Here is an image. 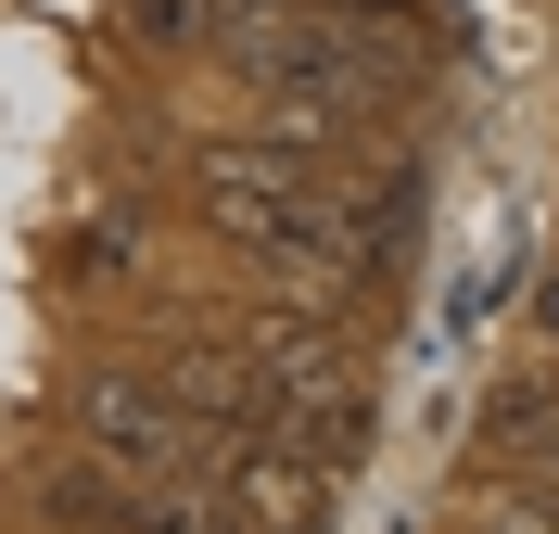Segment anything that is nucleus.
I'll use <instances>...</instances> for the list:
<instances>
[{"label":"nucleus","instance_id":"20e7f679","mask_svg":"<svg viewBox=\"0 0 559 534\" xmlns=\"http://www.w3.org/2000/svg\"><path fill=\"white\" fill-rule=\"evenodd\" d=\"M216 497L242 534H318L331 522V459H306L293 432H242V446H216Z\"/></svg>","mask_w":559,"mask_h":534},{"label":"nucleus","instance_id":"7ed1b4c3","mask_svg":"<svg viewBox=\"0 0 559 534\" xmlns=\"http://www.w3.org/2000/svg\"><path fill=\"white\" fill-rule=\"evenodd\" d=\"M76 432H90V459L128 471V484H216V446L166 394V369H90V382H76Z\"/></svg>","mask_w":559,"mask_h":534},{"label":"nucleus","instance_id":"f03ea898","mask_svg":"<svg viewBox=\"0 0 559 534\" xmlns=\"http://www.w3.org/2000/svg\"><path fill=\"white\" fill-rule=\"evenodd\" d=\"M242 382H254V420L293 432L306 459L344 471L356 446H369V369H356V344H344L331 319H254Z\"/></svg>","mask_w":559,"mask_h":534},{"label":"nucleus","instance_id":"f257e3e1","mask_svg":"<svg viewBox=\"0 0 559 534\" xmlns=\"http://www.w3.org/2000/svg\"><path fill=\"white\" fill-rule=\"evenodd\" d=\"M191 191H204V229L242 254V268H267V281H306V293L382 281V254H369V229H356V178L331 166V153L216 141L204 166H191Z\"/></svg>","mask_w":559,"mask_h":534}]
</instances>
